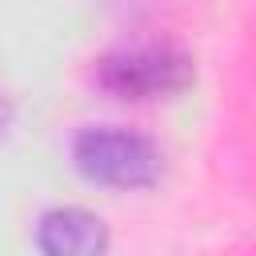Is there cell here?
Returning <instances> with one entry per match:
<instances>
[{
	"label": "cell",
	"mask_w": 256,
	"mask_h": 256,
	"mask_svg": "<svg viewBox=\"0 0 256 256\" xmlns=\"http://www.w3.org/2000/svg\"><path fill=\"white\" fill-rule=\"evenodd\" d=\"M72 164L84 180L104 188H152L164 172V156L156 140L116 124L80 128L72 136Z\"/></svg>",
	"instance_id": "6da1fadb"
},
{
	"label": "cell",
	"mask_w": 256,
	"mask_h": 256,
	"mask_svg": "<svg viewBox=\"0 0 256 256\" xmlns=\"http://www.w3.org/2000/svg\"><path fill=\"white\" fill-rule=\"evenodd\" d=\"M196 80V64L176 44H128L96 60V84L116 100H164Z\"/></svg>",
	"instance_id": "7a4b0ae2"
},
{
	"label": "cell",
	"mask_w": 256,
	"mask_h": 256,
	"mask_svg": "<svg viewBox=\"0 0 256 256\" xmlns=\"http://www.w3.org/2000/svg\"><path fill=\"white\" fill-rule=\"evenodd\" d=\"M40 256H108V224L76 204L48 208L36 220Z\"/></svg>",
	"instance_id": "3957f363"
},
{
	"label": "cell",
	"mask_w": 256,
	"mask_h": 256,
	"mask_svg": "<svg viewBox=\"0 0 256 256\" xmlns=\"http://www.w3.org/2000/svg\"><path fill=\"white\" fill-rule=\"evenodd\" d=\"M8 124H12V104L4 100V92H0V136L8 132Z\"/></svg>",
	"instance_id": "277c9868"
}]
</instances>
